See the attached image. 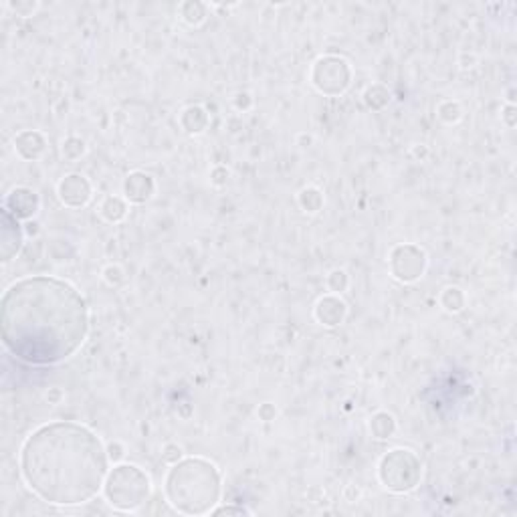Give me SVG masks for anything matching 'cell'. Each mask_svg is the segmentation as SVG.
<instances>
[{
	"label": "cell",
	"instance_id": "1",
	"mask_svg": "<svg viewBox=\"0 0 517 517\" xmlns=\"http://www.w3.org/2000/svg\"><path fill=\"white\" fill-rule=\"evenodd\" d=\"M2 342L18 360L53 366L69 360L89 334V307L67 281L36 275L2 295Z\"/></svg>",
	"mask_w": 517,
	"mask_h": 517
},
{
	"label": "cell",
	"instance_id": "2",
	"mask_svg": "<svg viewBox=\"0 0 517 517\" xmlns=\"http://www.w3.org/2000/svg\"><path fill=\"white\" fill-rule=\"evenodd\" d=\"M18 463L34 495L59 507H77L98 497L109 473V457L100 436L69 420L43 424L29 434Z\"/></svg>",
	"mask_w": 517,
	"mask_h": 517
},
{
	"label": "cell",
	"instance_id": "3",
	"mask_svg": "<svg viewBox=\"0 0 517 517\" xmlns=\"http://www.w3.org/2000/svg\"><path fill=\"white\" fill-rule=\"evenodd\" d=\"M222 477L218 467L202 457H186L174 463L164 481L170 507L184 516H206L220 501Z\"/></svg>",
	"mask_w": 517,
	"mask_h": 517
},
{
	"label": "cell",
	"instance_id": "4",
	"mask_svg": "<svg viewBox=\"0 0 517 517\" xmlns=\"http://www.w3.org/2000/svg\"><path fill=\"white\" fill-rule=\"evenodd\" d=\"M152 495L150 475L134 463H119L103 483V497L116 511L132 513L146 505Z\"/></svg>",
	"mask_w": 517,
	"mask_h": 517
},
{
	"label": "cell",
	"instance_id": "5",
	"mask_svg": "<svg viewBox=\"0 0 517 517\" xmlns=\"http://www.w3.org/2000/svg\"><path fill=\"white\" fill-rule=\"evenodd\" d=\"M422 477L420 459L410 449H392L378 463V479L392 493H408L417 489Z\"/></svg>",
	"mask_w": 517,
	"mask_h": 517
},
{
	"label": "cell",
	"instance_id": "6",
	"mask_svg": "<svg viewBox=\"0 0 517 517\" xmlns=\"http://www.w3.org/2000/svg\"><path fill=\"white\" fill-rule=\"evenodd\" d=\"M309 77L319 93L337 98L346 93V89L350 87L354 71L346 59L335 57V55H323L314 63Z\"/></svg>",
	"mask_w": 517,
	"mask_h": 517
},
{
	"label": "cell",
	"instance_id": "7",
	"mask_svg": "<svg viewBox=\"0 0 517 517\" xmlns=\"http://www.w3.org/2000/svg\"><path fill=\"white\" fill-rule=\"evenodd\" d=\"M388 267L396 281L401 283H415L429 267L427 253L417 245H398L390 250Z\"/></svg>",
	"mask_w": 517,
	"mask_h": 517
},
{
	"label": "cell",
	"instance_id": "8",
	"mask_svg": "<svg viewBox=\"0 0 517 517\" xmlns=\"http://www.w3.org/2000/svg\"><path fill=\"white\" fill-rule=\"evenodd\" d=\"M57 194H59V201L63 202L67 208H81V206H87L91 201L93 188L83 174L73 172V174L63 176L61 182L57 184Z\"/></svg>",
	"mask_w": 517,
	"mask_h": 517
},
{
	"label": "cell",
	"instance_id": "9",
	"mask_svg": "<svg viewBox=\"0 0 517 517\" xmlns=\"http://www.w3.org/2000/svg\"><path fill=\"white\" fill-rule=\"evenodd\" d=\"M39 208H41L39 194L33 188H27V186L13 188L4 201V210H8L18 220H31L39 213Z\"/></svg>",
	"mask_w": 517,
	"mask_h": 517
},
{
	"label": "cell",
	"instance_id": "10",
	"mask_svg": "<svg viewBox=\"0 0 517 517\" xmlns=\"http://www.w3.org/2000/svg\"><path fill=\"white\" fill-rule=\"evenodd\" d=\"M156 192V182L150 174L135 170L130 172L123 180V199L130 204H146Z\"/></svg>",
	"mask_w": 517,
	"mask_h": 517
},
{
	"label": "cell",
	"instance_id": "11",
	"mask_svg": "<svg viewBox=\"0 0 517 517\" xmlns=\"http://www.w3.org/2000/svg\"><path fill=\"white\" fill-rule=\"evenodd\" d=\"M314 316L321 325L335 328V325L344 323V319L348 316V305L340 295L330 293V295H323L317 300L316 307H314Z\"/></svg>",
	"mask_w": 517,
	"mask_h": 517
},
{
	"label": "cell",
	"instance_id": "12",
	"mask_svg": "<svg viewBox=\"0 0 517 517\" xmlns=\"http://www.w3.org/2000/svg\"><path fill=\"white\" fill-rule=\"evenodd\" d=\"M15 150L27 162L39 160L47 150V137L36 130H25L15 137Z\"/></svg>",
	"mask_w": 517,
	"mask_h": 517
},
{
	"label": "cell",
	"instance_id": "13",
	"mask_svg": "<svg viewBox=\"0 0 517 517\" xmlns=\"http://www.w3.org/2000/svg\"><path fill=\"white\" fill-rule=\"evenodd\" d=\"M13 231V215L8 210H2V261H11L22 245V227L18 224Z\"/></svg>",
	"mask_w": 517,
	"mask_h": 517
},
{
	"label": "cell",
	"instance_id": "14",
	"mask_svg": "<svg viewBox=\"0 0 517 517\" xmlns=\"http://www.w3.org/2000/svg\"><path fill=\"white\" fill-rule=\"evenodd\" d=\"M180 126L186 134L199 135L208 128V114L201 105H190L180 114Z\"/></svg>",
	"mask_w": 517,
	"mask_h": 517
},
{
	"label": "cell",
	"instance_id": "15",
	"mask_svg": "<svg viewBox=\"0 0 517 517\" xmlns=\"http://www.w3.org/2000/svg\"><path fill=\"white\" fill-rule=\"evenodd\" d=\"M370 433L374 434L376 438H390L392 434L396 433V418L392 417L390 412H386V410H380V412H376L374 417L370 418Z\"/></svg>",
	"mask_w": 517,
	"mask_h": 517
},
{
	"label": "cell",
	"instance_id": "16",
	"mask_svg": "<svg viewBox=\"0 0 517 517\" xmlns=\"http://www.w3.org/2000/svg\"><path fill=\"white\" fill-rule=\"evenodd\" d=\"M128 204L130 202L126 199H119V196H107L105 201L101 202L100 206V215L107 222H121L123 218L128 217Z\"/></svg>",
	"mask_w": 517,
	"mask_h": 517
},
{
	"label": "cell",
	"instance_id": "17",
	"mask_svg": "<svg viewBox=\"0 0 517 517\" xmlns=\"http://www.w3.org/2000/svg\"><path fill=\"white\" fill-rule=\"evenodd\" d=\"M438 301H441V305H443L445 311H449V314H459V311L465 309L467 297H465L463 289L450 285V287H445V289H443V293H441Z\"/></svg>",
	"mask_w": 517,
	"mask_h": 517
},
{
	"label": "cell",
	"instance_id": "18",
	"mask_svg": "<svg viewBox=\"0 0 517 517\" xmlns=\"http://www.w3.org/2000/svg\"><path fill=\"white\" fill-rule=\"evenodd\" d=\"M297 201H300V206L303 208V213L316 215V213L321 210V206H323V194H321V190L316 188V186H307V188L301 190Z\"/></svg>",
	"mask_w": 517,
	"mask_h": 517
},
{
	"label": "cell",
	"instance_id": "19",
	"mask_svg": "<svg viewBox=\"0 0 517 517\" xmlns=\"http://www.w3.org/2000/svg\"><path fill=\"white\" fill-rule=\"evenodd\" d=\"M180 17L186 25L199 27L206 20V4L202 2H184L180 6Z\"/></svg>",
	"mask_w": 517,
	"mask_h": 517
},
{
	"label": "cell",
	"instance_id": "20",
	"mask_svg": "<svg viewBox=\"0 0 517 517\" xmlns=\"http://www.w3.org/2000/svg\"><path fill=\"white\" fill-rule=\"evenodd\" d=\"M364 100H366V105L370 109H382L390 101V93L384 85H372L366 89Z\"/></svg>",
	"mask_w": 517,
	"mask_h": 517
},
{
	"label": "cell",
	"instance_id": "21",
	"mask_svg": "<svg viewBox=\"0 0 517 517\" xmlns=\"http://www.w3.org/2000/svg\"><path fill=\"white\" fill-rule=\"evenodd\" d=\"M436 114L438 117L445 121V123H457L461 116H463V109H461V105L457 103V101L452 100H447L443 101V103H438V107H436Z\"/></svg>",
	"mask_w": 517,
	"mask_h": 517
},
{
	"label": "cell",
	"instance_id": "22",
	"mask_svg": "<svg viewBox=\"0 0 517 517\" xmlns=\"http://www.w3.org/2000/svg\"><path fill=\"white\" fill-rule=\"evenodd\" d=\"M85 152H87L85 142L81 140V137H75V135L67 137V140L63 142V146H61V154H63V158L73 160V162H75V160H79Z\"/></svg>",
	"mask_w": 517,
	"mask_h": 517
},
{
	"label": "cell",
	"instance_id": "23",
	"mask_svg": "<svg viewBox=\"0 0 517 517\" xmlns=\"http://www.w3.org/2000/svg\"><path fill=\"white\" fill-rule=\"evenodd\" d=\"M350 285V277L344 269H334L330 275H328V289L334 293V295H340L348 289Z\"/></svg>",
	"mask_w": 517,
	"mask_h": 517
},
{
	"label": "cell",
	"instance_id": "24",
	"mask_svg": "<svg viewBox=\"0 0 517 517\" xmlns=\"http://www.w3.org/2000/svg\"><path fill=\"white\" fill-rule=\"evenodd\" d=\"M103 275V281L109 285V287H119V285L126 281V275H123V269L119 265H107V267L101 271Z\"/></svg>",
	"mask_w": 517,
	"mask_h": 517
},
{
	"label": "cell",
	"instance_id": "25",
	"mask_svg": "<svg viewBox=\"0 0 517 517\" xmlns=\"http://www.w3.org/2000/svg\"><path fill=\"white\" fill-rule=\"evenodd\" d=\"M162 459L170 465H174V463H178L182 459V449L178 445H174V443H168L166 447L162 449Z\"/></svg>",
	"mask_w": 517,
	"mask_h": 517
},
{
	"label": "cell",
	"instance_id": "26",
	"mask_svg": "<svg viewBox=\"0 0 517 517\" xmlns=\"http://www.w3.org/2000/svg\"><path fill=\"white\" fill-rule=\"evenodd\" d=\"M213 513H215V516H222V513H227V516H233V513L234 516H245V513H247V516H249L250 511L249 509H245V507H233V505H227V507H215V509H213Z\"/></svg>",
	"mask_w": 517,
	"mask_h": 517
},
{
	"label": "cell",
	"instance_id": "27",
	"mask_svg": "<svg viewBox=\"0 0 517 517\" xmlns=\"http://www.w3.org/2000/svg\"><path fill=\"white\" fill-rule=\"evenodd\" d=\"M123 455H126V450H123V447L119 445V443H109L107 445V457H109V461H121L123 459Z\"/></svg>",
	"mask_w": 517,
	"mask_h": 517
},
{
	"label": "cell",
	"instance_id": "28",
	"mask_svg": "<svg viewBox=\"0 0 517 517\" xmlns=\"http://www.w3.org/2000/svg\"><path fill=\"white\" fill-rule=\"evenodd\" d=\"M11 6L17 11V15H20V17H29L31 13L36 11V4L34 2H17V4H11Z\"/></svg>",
	"mask_w": 517,
	"mask_h": 517
},
{
	"label": "cell",
	"instance_id": "29",
	"mask_svg": "<svg viewBox=\"0 0 517 517\" xmlns=\"http://www.w3.org/2000/svg\"><path fill=\"white\" fill-rule=\"evenodd\" d=\"M503 119H505L507 128H513V126H516V107H513V103L505 105V109H503Z\"/></svg>",
	"mask_w": 517,
	"mask_h": 517
},
{
	"label": "cell",
	"instance_id": "30",
	"mask_svg": "<svg viewBox=\"0 0 517 517\" xmlns=\"http://www.w3.org/2000/svg\"><path fill=\"white\" fill-rule=\"evenodd\" d=\"M277 415V408L273 406V404H263L261 408H259V417L263 418V420H271V418Z\"/></svg>",
	"mask_w": 517,
	"mask_h": 517
}]
</instances>
